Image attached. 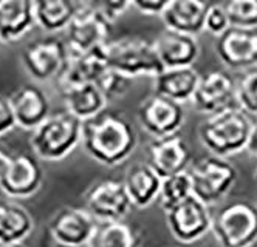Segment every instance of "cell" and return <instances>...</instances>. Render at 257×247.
Returning <instances> with one entry per match:
<instances>
[{
	"label": "cell",
	"mask_w": 257,
	"mask_h": 247,
	"mask_svg": "<svg viewBox=\"0 0 257 247\" xmlns=\"http://www.w3.org/2000/svg\"><path fill=\"white\" fill-rule=\"evenodd\" d=\"M105 54L108 67L128 79L141 76L155 79L164 70L154 42L143 37H122L118 41H110L105 45Z\"/></svg>",
	"instance_id": "obj_4"
},
{
	"label": "cell",
	"mask_w": 257,
	"mask_h": 247,
	"mask_svg": "<svg viewBox=\"0 0 257 247\" xmlns=\"http://www.w3.org/2000/svg\"><path fill=\"white\" fill-rule=\"evenodd\" d=\"M82 142V122L67 111H58L41 124L30 139L34 155L48 161L58 162L67 158Z\"/></svg>",
	"instance_id": "obj_3"
},
{
	"label": "cell",
	"mask_w": 257,
	"mask_h": 247,
	"mask_svg": "<svg viewBox=\"0 0 257 247\" xmlns=\"http://www.w3.org/2000/svg\"><path fill=\"white\" fill-rule=\"evenodd\" d=\"M78 5L68 0H36L33 2L36 25L48 33L67 30L78 11Z\"/></svg>",
	"instance_id": "obj_26"
},
{
	"label": "cell",
	"mask_w": 257,
	"mask_h": 247,
	"mask_svg": "<svg viewBox=\"0 0 257 247\" xmlns=\"http://www.w3.org/2000/svg\"><path fill=\"white\" fill-rule=\"evenodd\" d=\"M36 25L31 0H0V42H16Z\"/></svg>",
	"instance_id": "obj_24"
},
{
	"label": "cell",
	"mask_w": 257,
	"mask_h": 247,
	"mask_svg": "<svg viewBox=\"0 0 257 247\" xmlns=\"http://www.w3.org/2000/svg\"><path fill=\"white\" fill-rule=\"evenodd\" d=\"M235 107L257 119V67L243 71L235 81Z\"/></svg>",
	"instance_id": "obj_29"
},
{
	"label": "cell",
	"mask_w": 257,
	"mask_h": 247,
	"mask_svg": "<svg viewBox=\"0 0 257 247\" xmlns=\"http://www.w3.org/2000/svg\"><path fill=\"white\" fill-rule=\"evenodd\" d=\"M10 158H11V155L8 153V150H7L2 144H0V173L4 172V168H5V165L8 164Z\"/></svg>",
	"instance_id": "obj_37"
},
{
	"label": "cell",
	"mask_w": 257,
	"mask_h": 247,
	"mask_svg": "<svg viewBox=\"0 0 257 247\" xmlns=\"http://www.w3.org/2000/svg\"><path fill=\"white\" fill-rule=\"evenodd\" d=\"M191 104L206 118L235 107V81L225 71L206 73L201 76Z\"/></svg>",
	"instance_id": "obj_13"
},
{
	"label": "cell",
	"mask_w": 257,
	"mask_h": 247,
	"mask_svg": "<svg viewBox=\"0 0 257 247\" xmlns=\"http://www.w3.org/2000/svg\"><path fill=\"white\" fill-rule=\"evenodd\" d=\"M102 14L108 19L110 24H115L118 19H121L128 10L132 8V2H125V0H110V2L98 4Z\"/></svg>",
	"instance_id": "obj_33"
},
{
	"label": "cell",
	"mask_w": 257,
	"mask_h": 247,
	"mask_svg": "<svg viewBox=\"0 0 257 247\" xmlns=\"http://www.w3.org/2000/svg\"><path fill=\"white\" fill-rule=\"evenodd\" d=\"M194 196L192 190V181L189 170L183 172L174 176H169L166 179H163L160 195H158V205L161 207V210L166 213L171 208L177 207L183 201H186L188 198Z\"/></svg>",
	"instance_id": "obj_28"
},
{
	"label": "cell",
	"mask_w": 257,
	"mask_h": 247,
	"mask_svg": "<svg viewBox=\"0 0 257 247\" xmlns=\"http://www.w3.org/2000/svg\"><path fill=\"white\" fill-rule=\"evenodd\" d=\"M96 227V218L85 207L67 205L53 215L48 230L54 242L61 247H84L88 245Z\"/></svg>",
	"instance_id": "obj_12"
},
{
	"label": "cell",
	"mask_w": 257,
	"mask_h": 247,
	"mask_svg": "<svg viewBox=\"0 0 257 247\" xmlns=\"http://www.w3.org/2000/svg\"><path fill=\"white\" fill-rule=\"evenodd\" d=\"M0 247H24L22 242H17V244H0Z\"/></svg>",
	"instance_id": "obj_38"
},
{
	"label": "cell",
	"mask_w": 257,
	"mask_h": 247,
	"mask_svg": "<svg viewBox=\"0 0 257 247\" xmlns=\"http://www.w3.org/2000/svg\"><path fill=\"white\" fill-rule=\"evenodd\" d=\"M218 61L229 70L246 71L257 67V30L229 28L214 41Z\"/></svg>",
	"instance_id": "obj_16"
},
{
	"label": "cell",
	"mask_w": 257,
	"mask_h": 247,
	"mask_svg": "<svg viewBox=\"0 0 257 247\" xmlns=\"http://www.w3.org/2000/svg\"><path fill=\"white\" fill-rule=\"evenodd\" d=\"M131 81L132 79H128V78H125V76L113 71L112 68H108L102 74V78L98 81L96 87L102 91V94L107 98V101H115V99L122 98L127 93L128 85H131Z\"/></svg>",
	"instance_id": "obj_31"
},
{
	"label": "cell",
	"mask_w": 257,
	"mask_h": 247,
	"mask_svg": "<svg viewBox=\"0 0 257 247\" xmlns=\"http://www.w3.org/2000/svg\"><path fill=\"white\" fill-rule=\"evenodd\" d=\"M154 172L166 179L169 176L188 172L192 167V151L180 135L152 139L148 145V161Z\"/></svg>",
	"instance_id": "obj_15"
},
{
	"label": "cell",
	"mask_w": 257,
	"mask_h": 247,
	"mask_svg": "<svg viewBox=\"0 0 257 247\" xmlns=\"http://www.w3.org/2000/svg\"><path fill=\"white\" fill-rule=\"evenodd\" d=\"M143 236L135 225L125 221L98 222L87 247H141Z\"/></svg>",
	"instance_id": "obj_27"
},
{
	"label": "cell",
	"mask_w": 257,
	"mask_h": 247,
	"mask_svg": "<svg viewBox=\"0 0 257 247\" xmlns=\"http://www.w3.org/2000/svg\"><path fill=\"white\" fill-rule=\"evenodd\" d=\"M122 182L134 208H148L158 201L163 179L146 162H138L127 168Z\"/></svg>",
	"instance_id": "obj_23"
},
{
	"label": "cell",
	"mask_w": 257,
	"mask_h": 247,
	"mask_svg": "<svg viewBox=\"0 0 257 247\" xmlns=\"http://www.w3.org/2000/svg\"><path fill=\"white\" fill-rule=\"evenodd\" d=\"M34 230V218L19 202L0 199V244L22 242Z\"/></svg>",
	"instance_id": "obj_25"
},
{
	"label": "cell",
	"mask_w": 257,
	"mask_h": 247,
	"mask_svg": "<svg viewBox=\"0 0 257 247\" xmlns=\"http://www.w3.org/2000/svg\"><path fill=\"white\" fill-rule=\"evenodd\" d=\"M231 28L223 4H209L205 19V31H208L215 39Z\"/></svg>",
	"instance_id": "obj_32"
},
{
	"label": "cell",
	"mask_w": 257,
	"mask_h": 247,
	"mask_svg": "<svg viewBox=\"0 0 257 247\" xmlns=\"http://www.w3.org/2000/svg\"><path fill=\"white\" fill-rule=\"evenodd\" d=\"M65 111L81 122L90 121L105 111L107 98L95 84H81L59 88Z\"/></svg>",
	"instance_id": "obj_21"
},
{
	"label": "cell",
	"mask_w": 257,
	"mask_h": 247,
	"mask_svg": "<svg viewBox=\"0 0 257 247\" xmlns=\"http://www.w3.org/2000/svg\"><path fill=\"white\" fill-rule=\"evenodd\" d=\"M255 119L232 107L206 118L198 128V138L211 156L228 159L248 148Z\"/></svg>",
	"instance_id": "obj_2"
},
{
	"label": "cell",
	"mask_w": 257,
	"mask_h": 247,
	"mask_svg": "<svg viewBox=\"0 0 257 247\" xmlns=\"http://www.w3.org/2000/svg\"><path fill=\"white\" fill-rule=\"evenodd\" d=\"M16 125L17 122H16V116H14L10 98L0 94V136L7 135V133L11 131Z\"/></svg>",
	"instance_id": "obj_35"
},
{
	"label": "cell",
	"mask_w": 257,
	"mask_h": 247,
	"mask_svg": "<svg viewBox=\"0 0 257 247\" xmlns=\"http://www.w3.org/2000/svg\"><path fill=\"white\" fill-rule=\"evenodd\" d=\"M85 208L98 222L124 221L134 208L122 179L108 178L91 185L84 195Z\"/></svg>",
	"instance_id": "obj_10"
},
{
	"label": "cell",
	"mask_w": 257,
	"mask_h": 247,
	"mask_svg": "<svg viewBox=\"0 0 257 247\" xmlns=\"http://www.w3.org/2000/svg\"><path fill=\"white\" fill-rule=\"evenodd\" d=\"M212 215L209 205L195 196L188 198L164 213L169 233L180 244H192L211 232Z\"/></svg>",
	"instance_id": "obj_9"
},
{
	"label": "cell",
	"mask_w": 257,
	"mask_h": 247,
	"mask_svg": "<svg viewBox=\"0 0 257 247\" xmlns=\"http://www.w3.org/2000/svg\"><path fill=\"white\" fill-rule=\"evenodd\" d=\"M208 7L200 0H169L161 21L168 31L197 37L205 31Z\"/></svg>",
	"instance_id": "obj_19"
},
{
	"label": "cell",
	"mask_w": 257,
	"mask_h": 247,
	"mask_svg": "<svg viewBox=\"0 0 257 247\" xmlns=\"http://www.w3.org/2000/svg\"><path fill=\"white\" fill-rule=\"evenodd\" d=\"M158 59L164 70L194 67L200 56L197 37L164 30L154 41Z\"/></svg>",
	"instance_id": "obj_18"
},
{
	"label": "cell",
	"mask_w": 257,
	"mask_h": 247,
	"mask_svg": "<svg viewBox=\"0 0 257 247\" xmlns=\"http://www.w3.org/2000/svg\"><path fill=\"white\" fill-rule=\"evenodd\" d=\"M44 172L39 161L28 153L11 155L0 173V190L11 198H30L41 188Z\"/></svg>",
	"instance_id": "obj_14"
},
{
	"label": "cell",
	"mask_w": 257,
	"mask_h": 247,
	"mask_svg": "<svg viewBox=\"0 0 257 247\" xmlns=\"http://www.w3.org/2000/svg\"><path fill=\"white\" fill-rule=\"evenodd\" d=\"M137 116L141 128L152 139H160L178 135V130L185 124L186 113L183 105L154 93L140 104Z\"/></svg>",
	"instance_id": "obj_11"
},
{
	"label": "cell",
	"mask_w": 257,
	"mask_h": 247,
	"mask_svg": "<svg viewBox=\"0 0 257 247\" xmlns=\"http://www.w3.org/2000/svg\"><path fill=\"white\" fill-rule=\"evenodd\" d=\"M220 247H252L257 242V205L231 201L212 215V229Z\"/></svg>",
	"instance_id": "obj_5"
},
{
	"label": "cell",
	"mask_w": 257,
	"mask_h": 247,
	"mask_svg": "<svg viewBox=\"0 0 257 247\" xmlns=\"http://www.w3.org/2000/svg\"><path fill=\"white\" fill-rule=\"evenodd\" d=\"M252 156H255V161H257V119L254 122V128H252V135H251V139H249V144H248V148H246ZM254 179L257 182V167H255V172H254Z\"/></svg>",
	"instance_id": "obj_36"
},
{
	"label": "cell",
	"mask_w": 257,
	"mask_h": 247,
	"mask_svg": "<svg viewBox=\"0 0 257 247\" xmlns=\"http://www.w3.org/2000/svg\"><path fill=\"white\" fill-rule=\"evenodd\" d=\"M223 7L231 28L257 30V0H231Z\"/></svg>",
	"instance_id": "obj_30"
},
{
	"label": "cell",
	"mask_w": 257,
	"mask_h": 247,
	"mask_svg": "<svg viewBox=\"0 0 257 247\" xmlns=\"http://www.w3.org/2000/svg\"><path fill=\"white\" fill-rule=\"evenodd\" d=\"M70 62L65 42L47 37L30 42L22 51V64L28 74L38 82L59 81Z\"/></svg>",
	"instance_id": "obj_8"
},
{
	"label": "cell",
	"mask_w": 257,
	"mask_h": 247,
	"mask_svg": "<svg viewBox=\"0 0 257 247\" xmlns=\"http://www.w3.org/2000/svg\"><path fill=\"white\" fill-rule=\"evenodd\" d=\"M168 4L169 0H132V10L138 11L143 16L161 17Z\"/></svg>",
	"instance_id": "obj_34"
},
{
	"label": "cell",
	"mask_w": 257,
	"mask_h": 247,
	"mask_svg": "<svg viewBox=\"0 0 257 247\" xmlns=\"http://www.w3.org/2000/svg\"><path fill=\"white\" fill-rule=\"evenodd\" d=\"M194 196L206 205L222 202L235 187L238 172L226 159L206 156L189 168Z\"/></svg>",
	"instance_id": "obj_6"
},
{
	"label": "cell",
	"mask_w": 257,
	"mask_h": 247,
	"mask_svg": "<svg viewBox=\"0 0 257 247\" xmlns=\"http://www.w3.org/2000/svg\"><path fill=\"white\" fill-rule=\"evenodd\" d=\"M82 147L96 162L115 167L134 155L138 144L134 125L122 115L104 111L82 122Z\"/></svg>",
	"instance_id": "obj_1"
},
{
	"label": "cell",
	"mask_w": 257,
	"mask_h": 247,
	"mask_svg": "<svg viewBox=\"0 0 257 247\" xmlns=\"http://www.w3.org/2000/svg\"><path fill=\"white\" fill-rule=\"evenodd\" d=\"M105 47L96 48L78 56H70V62L58 81V87H70V85H81V84H98L102 74L108 70Z\"/></svg>",
	"instance_id": "obj_22"
},
{
	"label": "cell",
	"mask_w": 257,
	"mask_h": 247,
	"mask_svg": "<svg viewBox=\"0 0 257 247\" xmlns=\"http://www.w3.org/2000/svg\"><path fill=\"white\" fill-rule=\"evenodd\" d=\"M10 102L16 116V122L25 130H36L50 118V101L45 91L33 84L17 88Z\"/></svg>",
	"instance_id": "obj_17"
},
{
	"label": "cell",
	"mask_w": 257,
	"mask_h": 247,
	"mask_svg": "<svg viewBox=\"0 0 257 247\" xmlns=\"http://www.w3.org/2000/svg\"><path fill=\"white\" fill-rule=\"evenodd\" d=\"M200 79L201 74L194 67L163 70L154 79V93L180 105H185L192 101Z\"/></svg>",
	"instance_id": "obj_20"
},
{
	"label": "cell",
	"mask_w": 257,
	"mask_h": 247,
	"mask_svg": "<svg viewBox=\"0 0 257 247\" xmlns=\"http://www.w3.org/2000/svg\"><path fill=\"white\" fill-rule=\"evenodd\" d=\"M113 24L102 14L98 4L82 2L67 28L65 45L70 56H78L96 48L105 47L110 42Z\"/></svg>",
	"instance_id": "obj_7"
}]
</instances>
